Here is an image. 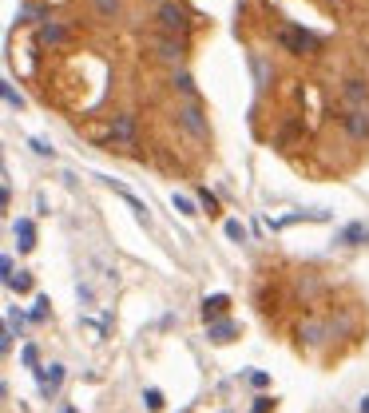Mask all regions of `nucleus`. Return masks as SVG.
<instances>
[{"instance_id": "f257e3e1", "label": "nucleus", "mask_w": 369, "mask_h": 413, "mask_svg": "<svg viewBox=\"0 0 369 413\" xmlns=\"http://www.w3.org/2000/svg\"><path fill=\"white\" fill-rule=\"evenodd\" d=\"M155 28H159V32H171V36H187V32H191V8H187L183 0H159Z\"/></svg>"}, {"instance_id": "f03ea898", "label": "nucleus", "mask_w": 369, "mask_h": 413, "mask_svg": "<svg viewBox=\"0 0 369 413\" xmlns=\"http://www.w3.org/2000/svg\"><path fill=\"white\" fill-rule=\"evenodd\" d=\"M175 123L183 127L191 139H207L210 135V120H207V111L198 108L195 99H187V104H179V111H175Z\"/></svg>"}, {"instance_id": "7ed1b4c3", "label": "nucleus", "mask_w": 369, "mask_h": 413, "mask_svg": "<svg viewBox=\"0 0 369 413\" xmlns=\"http://www.w3.org/2000/svg\"><path fill=\"white\" fill-rule=\"evenodd\" d=\"M151 48L163 64H183L187 56V36H171V32H155L151 36Z\"/></svg>"}, {"instance_id": "20e7f679", "label": "nucleus", "mask_w": 369, "mask_h": 413, "mask_svg": "<svg viewBox=\"0 0 369 413\" xmlns=\"http://www.w3.org/2000/svg\"><path fill=\"white\" fill-rule=\"evenodd\" d=\"M278 48H286L290 56H306V52H318V36L306 32V28H282L278 32Z\"/></svg>"}, {"instance_id": "39448f33", "label": "nucleus", "mask_w": 369, "mask_h": 413, "mask_svg": "<svg viewBox=\"0 0 369 413\" xmlns=\"http://www.w3.org/2000/svg\"><path fill=\"white\" fill-rule=\"evenodd\" d=\"M342 132L354 139V144H366L369 139V111L366 108H345V115H338Z\"/></svg>"}, {"instance_id": "423d86ee", "label": "nucleus", "mask_w": 369, "mask_h": 413, "mask_svg": "<svg viewBox=\"0 0 369 413\" xmlns=\"http://www.w3.org/2000/svg\"><path fill=\"white\" fill-rule=\"evenodd\" d=\"M68 40H72V32H68L60 20H44V24L36 28V44L40 48H64Z\"/></svg>"}, {"instance_id": "0eeeda50", "label": "nucleus", "mask_w": 369, "mask_h": 413, "mask_svg": "<svg viewBox=\"0 0 369 413\" xmlns=\"http://www.w3.org/2000/svg\"><path fill=\"white\" fill-rule=\"evenodd\" d=\"M342 99H345V108H369V80L349 76L342 84Z\"/></svg>"}, {"instance_id": "6e6552de", "label": "nucleus", "mask_w": 369, "mask_h": 413, "mask_svg": "<svg viewBox=\"0 0 369 413\" xmlns=\"http://www.w3.org/2000/svg\"><path fill=\"white\" fill-rule=\"evenodd\" d=\"M136 135H139V127H136V115H131V111H120V115L111 120V144H136Z\"/></svg>"}, {"instance_id": "1a4fd4ad", "label": "nucleus", "mask_w": 369, "mask_h": 413, "mask_svg": "<svg viewBox=\"0 0 369 413\" xmlns=\"http://www.w3.org/2000/svg\"><path fill=\"white\" fill-rule=\"evenodd\" d=\"M207 338L215 346H226V342L238 338V322L234 318H215V322H207Z\"/></svg>"}, {"instance_id": "9d476101", "label": "nucleus", "mask_w": 369, "mask_h": 413, "mask_svg": "<svg viewBox=\"0 0 369 413\" xmlns=\"http://www.w3.org/2000/svg\"><path fill=\"white\" fill-rule=\"evenodd\" d=\"M36 377H40V389H44V398H56L60 393V386H64V365H44V370H36Z\"/></svg>"}, {"instance_id": "9b49d317", "label": "nucleus", "mask_w": 369, "mask_h": 413, "mask_svg": "<svg viewBox=\"0 0 369 413\" xmlns=\"http://www.w3.org/2000/svg\"><path fill=\"white\" fill-rule=\"evenodd\" d=\"M13 234H16V246H20V255H28V251L36 246V223H32V219H16Z\"/></svg>"}, {"instance_id": "f8f14e48", "label": "nucleus", "mask_w": 369, "mask_h": 413, "mask_svg": "<svg viewBox=\"0 0 369 413\" xmlns=\"http://www.w3.org/2000/svg\"><path fill=\"white\" fill-rule=\"evenodd\" d=\"M338 243H345V246H369V223H349V227H342Z\"/></svg>"}, {"instance_id": "ddd939ff", "label": "nucleus", "mask_w": 369, "mask_h": 413, "mask_svg": "<svg viewBox=\"0 0 369 413\" xmlns=\"http://www.w3.org/2000/svg\"><path fill=\"white\" fill-rule=\"evenodd\" d=\"M226 310H231V298H226V294H207V298H203V318H207V322L226 318Z\"/></svg>"}, {"instance_id": "4468645a", "label": "nucleus", "mask_w": 369, "mask_h": 413, "mask_svg": "<svg viewBox=\"0 0 369 413\" xmlns=\"http://www.w3.org/2000/svg\"><path fill=\"white\" fill-rule=\"evenodd\" d=\"M4 286H8V290L28 294V290H32V274H28V270H13V274H4Z\"/></svg>"}, {"instance_id": "2eb2a0df", "label": "nucleus", "mask_w": 369, "mask_h": 413, "mask_svg": "<svg viewBox=\"0 0 369 413\" xmlns=\"http://www.w3.org/2000/svg\"><path fill=\"white\" fill-rule=\"evenodd\" d=\"M171 88L179 92V96L195 99V80H191V72H175V76H171Z\"/></svg>"}, {"instance_id": "dca6fc26", "label": "nucleus", "mask_w": 369, "mask_h": 413, "mask_svg": "<svg viewBox=\"0 0 369 413\" xmlns=\"http://www.w3.org/2000/svg\"><path fill=\"white\" fill-rule=\"evenodd\" d=\"M92 8H96L103 20H115V16L123 13V0H92Z\"/></svg>"}, {"instance_id": "f3484780", "label": "nucleus", "mask_w": 369, "mask_h": 413, "mask_svg": "<svg viewBox=\"0 0 369 413\" xmlns=\"http://www.w3.org/2000/svg\"><path fill=\"white\" fill-rule=\"evenodd\" d=\"M302 342L321 346V342H326V326H321V322H306V326H302Z\"/></svg>"}, {"instance_id": "a211bd4d", "label": "nucleus", "mask_w": 369, "mask_h": 413, "mask_svg": "<svg viewBox=\"0 0 369 413\" xmlns=\"http://www.w3.org/2000/svg\"><path fill=\"white\" fill-rule=\"evenodd\" d=\"M171 203H175V211H179V215H187V219H191V215H198V206H203V203H195V199H187V195H179V191L171 195Z\"/></svg>"}, {"instance_id": "6ab92c4d", "label": "nucleus", "mask_w": 369, "mask_h": 413, "mask_svg": "<svg viewBox=\"0 0 369 413\" xmlns=\"http://www.w3.org/2000/svg\"><path fill=\"white\" fill-rule=\"evenodd\" d=\"M143 405H147L151 413H159L163 405H167V401H163V389H155V386H151V389H143Z\"/></svg>"}, {"instance_id": "aec40b11", "label": "nucleus", "mask_w": 369, "mask_h": 413, "mask_svg": "<svg viewBox=\"0 0 369 413\" xmlns=\"http://www.w3.org/2000/svg\"><path fill=\"white\" fill-rule=\"evenodd\" d=\"M298 132H302V123H286L282 132L274 135V144H278V147H286V144H290V139H294V135H298Z\"/></svg>"}, {"instance_id": "412c9836", "label": "nucleus", "mask_w": 369, "mask_h": 413, "mask_svg": "<svg viewBox=\"0 0 369 413\" xmlns=\"http://www.w3.org/2000/svg\"><path fill=\"white\" fill-rule=\"evenodd\" d=\"M0 92H4V104H8V108H24V96H16L13 84H0Z\"/></svg>"}, {"instance_id": "4be33fe9", "label": "nucleus", "mask_w": 369, "mask_h": 413, "mask_svg": "<svg viewBox=\"0 0 369 413\" xmlns=\"http://www.w3.org/2000/svg\"><path fill=\"white\" fill-rule=\"evenodd\" d=\"M198 203H203V211H210V215H219V199L210 191H198Z\"/></svg>"}, {"instance_id": "5701e85b", "label": "nucleus", "mask_w": 369, "mask_h": 413, "mask_svg": "<svg viewBox=\"0 0 369 413\" xmlns=\"http://www.w3.org/2000/svg\"><path fill=\"white\" fill-rule=\"evenodd\" d=\"M274 405H278L274 398H254V405H250V413H270Z\"/></svg>"}, {"instance_id": "b1692460", "label": "nucleus", "mask_w": 369, "mask_h": 413, "mask_svg": "<svg viewBox=\"0 0 369 413\" xmlns=\"http://www.w3.org/2000/svg\"><path fill=\"white\" fill-rule=\"evenodd\" d=\"M226 239H234V243H243V239H246V231H243V223H226Z\"/></svg>"}, {"instance_id": "393cba45", "label": "nucleus", "mask_w": 369, "mask_h": 413, "mask_svg": "<svg viewBox=\"0 0 369 413\" xmlns=\"http://www.w3.org/2000/svg\"><path fill=\"white\" fill-rule=\"evenodd\" d=\"M48 318V298H36V310H32V322H44Z\"/></svg>"}, {"instance_id": "a878e982", "label": "nucleus", "mask_w": 369, "mask_h": 413, "mask_svg": "<svg viewBox=\"0 0 369 413\" xmlns=\"http://www.w3.org/2000/svg\"><path fill=\"white\" fill-rule=\"evenodd\" d=\"M20 358H24V365H32V370H36V346H24V350H20Z\"/></svg>"}, {"instance_id": "bb28decb", "label": "nucleus", "mask_w": 369, "mask_h": 413, "mask_svg": "<svg viewBox=\"0 0 369 413\" xmlns=\"http://www.w3.org/2000/svg\"><path fill=\"white\" fill-rule=\"evenodd\" d=\"M250 386H270V377H266V374H262V370H259V374H250Z\"/></svg>"}, {"instance_id": "cd10ccee", "label": "nucleus", "mask_w": 369, "mask_h": 413, "mask_svg": "<svg viewBox=\"0 0 369 413\" xmlns=\"http://www.w3.org/2000/svg\"><path fill=\"white\" fill-rule=\"evenodd\" d=\"M64 413H75V410H64Z\"/></svg>"}]
</instances>
